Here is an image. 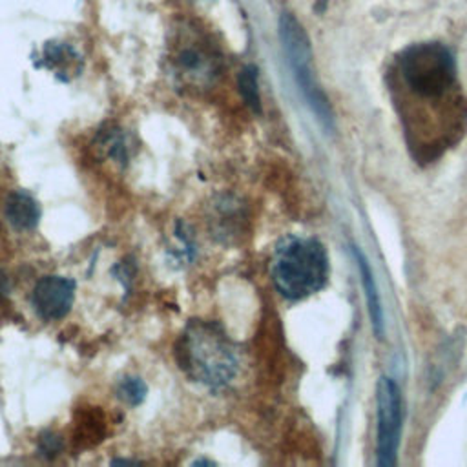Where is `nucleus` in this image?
Here are the masks:
<instances>
[{
    "label": "nucleus",
    "mask_w": 467,
    "mask_h": 467,
    "mask_svg": "<svg viewBox=\"0 0 467 467\" xmlns=\"http://www.w3.org/2000/svg\"><path fill=\"white\" fill-rule=\"evenodd\" d=\"M177 356L181 368L208 387H223L237 372L235 348L215 323H190L181 337Z\"/></svg>",
    "instance_id": "nucleus-1"
},
{
    "label": "nucleus",
    "mask_w": 467,
    "mask_h": 467,
    "mask_svg": "<svg viewBox=\"0 0 467 467\" xmlns=\"http://www.w3.org/2000/svg\"><path fill=\"white\" fill-rule=\"evenodd\" d=\"M277 292L292 301L317 292L328 277V257L323 244L312 237H285L270 265Z\"/></svg>",
    "instance_id": "nucleus-2"
},
{
    "label": "nucleus",
    "mask_w": 467,
    "mask_h": 467,
    "mask_svg": "<svg viewBox=\"0 0 467 467\" xmlns=\"http://www.w3.org/2000/svg\"><path fill=\"white\" fill-rule=\"evenodd\" d=\"M279 38L285 49V55L288 58V64L294 71V78L299 86V91L314 115L319 119L321 124L327 128L332 126V108L323 93L314 64H312V47L308 35L305 27L299 24V20L292 13H281L279 16Z\"/></svg>",
    "instance_id": "nucleus-3"
},
{
    "label": "nucleus",
    "mask_w": 467,
    "mask_h": 467,
    "mask_svg": "<svg viewBox=\"0 0 467 467\" xmlns=\"http://www.w3.org/2000/svg\"><path fill=\"white\" fill-rule=\"evenodd\" d=\"M405 84L421 99H436L454 84L456 64L452 53L438 42H423L407 47L400 58Z\"/></svg>",
    "instance_id": "nucleus-4"
},
{
    "label": "nucleus",
    "mask_w": 467,
    "mask_h": 467,
    "mask_svg": "<svg viewBox=\"0 0 467 467\" xmlns=\"http://www.w3.org/2000/svg\"><path fill=\"white\" fill-rule=\"evenodd\" d=\"M378 432H376V462L381 467L396 463V452L401 434V392L394 379L383 376L378 381Z\"/></svg>",
    "instance_id": "nucleus-5"
},
{
    "label": "nucleus",
    "mask_w": 467,
    "mask_h": 467,
    "mask_svg": "<svg viewBox=\"0 0 467 467\" xmlns=\"http://www.w3.org/2000/svg\"><path fill=\"white\" fill-rule=\"evenodd\" d=\"M75 299V281L64 275H44L36 281L31 303L44 319L64 317Z\"/></svg>",
    "instance_id": "nucleus-6"
},
{
    "label": "nucleus",
    "mask_w": 467,
    "mask_h": 467,
    "mask_svg": "<svg viewBox=\"0 0 467 467\" xmlns=\"http://www.w3.org/2000/svg\"><path fill=\"white\" fill-rule=\"evenodd\" d=\"M4 213L5 219L18 230H31L38 224L40 219L38 202L27 192L22 190H16L7 195Z\"/></svg>",
    "instance_id": "nucleus-7"
},
{
    "label": "nucleus",
    "mask_w": 467,
    "mask_h": 467,
    "mask_svg": "<svg viewBox=\"0 0 467 467\" xmlns=\"http://www.w3.org/2000/svg\"><path fill=\"white\" fill-rule=\"evenodd\" d=\"M354 255L358 259L361 283H363V290H365V299H367L368 314H370V319H372V328H374V334L378 337H381L383 336V310H381L379 294H378V288H376V283H374V277H372V272H370V266H368L367 259L363 257V254L358 248L354 250Z\"/></svg>",
    "instance_id": "nucleus-8"
},
{
    "label": "nucleus",
    "mask_w": 467,
    "mask_h": 467,
    "mask_svg": "<svg viewBox=\"0 0 467 467\" xmlns=\"http://www.w3.org/2000/svg\"><path fill=\"white\" fill-rule=\"evenodd\" d=\"M237 86H239V93H241L244 104L254 113H261V95H259V84H257V69L254 66H244L239 71Z\"/></svg>",
    "instance_id": "nucleus-9"
},
{
    "label": "nucleus",
    "mask_w": 467,
    "mask_h": 467,
    "mask_svg": "<svg viewBox=\"0 0 467 467\" xmlns=\"http://www.w3.org/2000/svg\"><path fill=\"white\" fill-rule=\"evenodd\" d=\"M117 392H119V398L124 400L126 403H130V405H139V403L146 398L148 389H146V383H144L140 378L130 376V378H124V379L120 381Z\"/></svg>",
    "instance_id": "nucleus-10"
},
{
    "label": "nucleus",
    "mask_w": 467,
    "mask_h": 467,
    "mask_svg": "<svg viewBox=\"0 0 467 467\" xmlns=\"http://www.w3.org/2000/svg\"><path fill=\"white\" fill-rule=\"evenodd\" d=\"M179 69L186 71V73H197V71H204L206 67V60L202 58V55L197 49H184L179 55Z\"/></svg>",
    "instance_id": "nucleus-11"
},
{
    "label": "nucleus",
    "mask_w": 467,
    "mask_h": 467,
    "mask_svg": "<svg viewBox=\"0 0 467 467\" xmlns=\"http://www.w3.org/2000/svg\"><path fill=\"white\" fill-rule=\"evenodd\" d=\"M102 144L106 146L109 157L119 159L120 162H126V142H124L122 135L117 130L111 131V133H106Z\"/></svg>",
    "instance_id": "nucleus-12"
},
{
    "label": "nucleus",
    "mask_w": 467,
    "mask_h": 467,
    "mask_svg": "<svg viewBox=\"0 0 467 467\" xmlns=\"http://www.w3.org/2000/svg\"><path fill=\"white\" fill-rule=\"evenodd\" d=\"M60 449H62V440H60L57 434H53V432H44V434L40 436V440H38V451H40L42 456H47V458L57 456V454L60 452Z\"/></svg>",
    "instance_id": "nucleus-13"
},
{
    "label": "nucleus",
    "mask_w": 467,
    "mask_h": 467,
    "mask_svg": "<svg viewBox=\"0 0 467 467\" xmlns=\"http://www.w3.org/2000/svg\"><path fill=\"white\" fill-rule=\"evenodd\" d=\"M9 294V279L4 274V270H0V299L5 297Z\"/></svg>",
    "instance_id": "nucleus-14"
},
{
    "label": "nucleus",
    "mask_w": 467,
    "mask_h": 467,
    "mask_svg": "<svg viewBox=\"0 0 467 467\" xmlns=\"http://www.w3.org/2000/svg\"><path fill=\"white\" fill-rule=\"evenodd\" d=\"M327 4H328V0H314V11L321 15L327 9Z\"/></svg>",
    "instance_id": "nucleus-15"
}]
</instances>
